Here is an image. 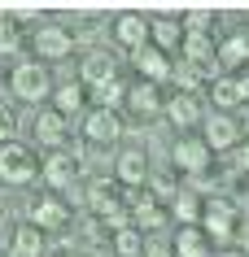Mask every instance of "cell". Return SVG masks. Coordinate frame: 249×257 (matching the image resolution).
<instances>
[{"label": "cell", "instance_id": "d590c367", "mask_svg": "<svg viewBox=\"0 0 249 257\" xmlns=\"http://www.w3.org/2000/svg\"><path fill=\"white\" fill-rule=\"evenodd\" d=\"M0 257H5V253H0Z\"/></svg>", "mask_w": 249, "mask_h": 257}, {"label": "cell", "instance_id": "d6986e66", "mask_svg": "<svg viewBox=\"0 0 249 257\" xmlns=\"http://www.w3.org/2000/svg\"><path fill=\"white\" fill-rule=\"evenodd\" d=\"M114 70H118V61H114L110 53H92L88 61H83V83H92V87H101V83L118 79Z\"/></svg>", "mask_w": 249, "mask_h": 257}, {"label": "cell", "instance_id": "4fadbf2b", "mask_svg": "<svg viewBox=\"0 0 249 257\" xmlns=\"http://www.w3.org/2000/svg\"><path fill=\"white\" fill-rule=\"evenodd\" d=\"M66 205L57 201L53 192H48V196H40V201L31 205V222H35V227L40 231H57V227H66Z\"/></svg>", "mask_w": 249, "mask_h": 257}, {"label": "cell", "instance_id": "3957f363", "mask_svg": "<svg viewBox=\"0 0 249 257\" xmlns=\"http://www.w3.org/2000/svg\"><path fill=\"white\" fill-rule=\"evenodd\" d=\"M48 70L40 66V61H27V66L14 70V96H22V100H44L48 96Z\"/></svg>", "mask_w": 249, "mask_h": 257}, {"label": "cell", "instance_id": "83f0119b", "mask_svg": "<svg viewBox=\"0 0 249 257\" xmlns=\"http://www.w3.org/2000/svg\"><path fill=\"white\" fill-rule=\"evenodd\" d=\"M214 105H240V87H236L232 74L214 79Z\"/></svg>", "mask_w": 249, "mask_h": 257}, {"label": "cell", "instance_id": "836d02e7", "mask_svg": "<svg viewBox=\"0 0 249 257\" xmlns=\"http://www.w3.org/2000/svg\"><path fill=\"white\" fill-rule=\"evenodd\" d=\"M236 166H240V170H249V144H245L240 153H236Z\"/></svg>", "mask_w": 249, "mask_h": 257}, {"label": "cell", "instance_id": "cb8c5ba5", "mask_svg": "<svg viewBox=\"0 0 249 257\" xmlns=\"http://www.w3.org/2000/svg\"><path fill=\"white\" fill-rule=\"evenodd\" d=\"M162 222H166V214L153 205V196H140V201H136V227L140 231H157Z\"/></svg>", "mask_w": 249, "mask_h": 257}, {"label": "cell", "instance_id": "e575fe53", "mask_svg": "<svg viewBox=\"0 0 249 257\" xmlns=\"http://www.w3.org/2000/svg\"><path fill=\"white\" fill-rule=\"evenodd\" d=\"M74 257H79V253H74Z\"/></svg>", "mask_w": 249, "mask_h": 257}, {"label": "cell", "instance_id": "5bb4252c", "mask_svg": "<svg viewBox=\"0 0 249 257\" xmlns=\"http://www.w3.org/2000/svg\"><path fill=\"white\" fill-rule=\"evenodd\" d=\"M166 118L175 122V126H193V122H201L206 113H201V100H197L193 92H175L166 100Z\"/></svg>", "mask_w": 249, "mask_h": 257}, {"label": "cell", "instance_id": "1f68e13d", "mask_svg": "<svg viewBox=\"0 0 249 257\" xmlns=\"http://www.w3.org/2000/svg\"><path fill=\"white\" fill-rule=\"evenodd\" d=\"M14 131H18V118H14V109L0 100V140H14Z\"/></svg>", "mask_w": 249, "mask_h": 257}, {"label": "cell", "instance_id": "484cf974", "mask_svg": "<svg viewBox=\"0 0 249 257\" xmlns=\"http://www.w3.org/2000/svg\"><path fill=\"white\" fill-rule=\"evenodd\" d=\"M123 100H127L123 79H110V83H101V87H97V105H101V109H118Z\"/></svg>", "mask_w": 249, "mask_h": 257}, {"label": "cell", "instance_id": "5b68a950", "mask_svg": "<svg viewBox=\"0 0 249 257\" xmlns=\"http://www.w3.org/2000/svg\"><path fill=\"white\" fill-rule=\"evenodd\" d=\"M236 140H240V126L227 113H206V149L210 153H227Z\"/></svg>", "mask_w": 249, "mask_h": 257}, {"label": "cell", "instance_id": "d6a6232c", "mask_svg": "<svg viewBox=\"0 0 249 257\" xmlns=\"http://www.w3.org/2000/svg\"><path fill=\"white\" fill-rule=\"evenodd\" d=\"M236 87H240V100H249V74H240V79H236Z\"/></svg>", "mask_w": 249, "mask_h": 257}, {"label": "cell", "instance_id": "6da1fadb", "mask_svg": "<svg viewBox=\"0 0 249 257\" xmlns=\"http://www.w3.org/2000/svg\"><path fill=\"white\" fill-rule=\"evenodd\" d=\"M201 231H206L214 244H227L236 231V201H227V196H210L206 205H201Z\"/></svg>", "mask_w": 249, "mask_h": 257}, {"label": "cell", "instance_id": "4dcf8cb0", "mask_svg": "<svg viewBox=\"0 0 249 257\" xmlns=\"http://www.w3.org/2000/svg\"><path fill=\"white\" fill-rule=\"evenodd\" d=\"M5 53H18V27L14 22H0V57Z\"/></svg>", "mask_w": 249, "mask_h": 257}, {"label": "cell", "instance_id": "ac0fdd59", "mask_svg": "<svg viewBox=\"0 0 249 257\" xmlns=\"http://www.w3.org/2000/svg\"><path fill=\"white\" fill-rule=\"evenodd\" d=\"M210 253V235L201 227H180L175 235V257H206Z\"/></svg>", "mask_w": 249, "mask_h": 257}, {"label": "cell", "instance_id": "44dd1931", "mask_svg": "<svg viewBox=\"0 0 249 257\" xmlns=\"http://www.w3.org/2000/svg\"><path fill=\"white\" fill-rule=\"evenodd\" d=\"M171 214L180 218V227H197V222H201V201H197L193 192H175V201H171Z\"/></svg>", "mask_w": 249, "mask_h": 257}, {"label": "cell", "instance_id": "8992f818", "mask_svg": "<svg viewBox=\"0 0 249 257\" xmlns=\"http://www.w3.org/2000/svg\"><path fill=\"white\" fill-rule=\"evenodd\" d=\"M40 175H44V183H48L53 192H61V188L74 183V175H79V157H74V153H53V157L44 162Z\"/></svg>", "mask_w": 249, "mask_h": 257}, {"label": "cell", "instance_id": "7a4b0ae2", "mask_svg": "<svg viewBox=\"0 0 249 257\" xmlns=\"http://www.w3.org/2000/svg\"><path fill=\"white\" fill-rule=\"evenodd\" d=\"M35 175H40V170H35V157H31L22 144H0V183L27 188Z\"/></svg>", "mask_w": 249, "mask_h": 257}, {"label": "cell", "instance_id": "7402d4cb", "mask_svg": "<svg viewBox=\"0 0 249 257\" xmlns=\"http://www.w3.org/2000/svg\"><path fill=\"white\" fill-rule=\"evenodd\" d=\"M88 205H92L97 214L114 209V205H118V183H114V179H97V183L88 188Z\"/></svg>", "mask_w": 249, "mask_h": 257}, {"label": "cell", "instance_id": "30bf717a", "mask_svg": "<svg viewBox=\"0 0 249 257\" xmlns=\"http://www.w3.org/2000/svg\"><path fill=\"white\" fill-rule=\"evenodd\" d=\"M136 70L144 74V83H162L166 74H171V57L162 53V48H153V44H144V48H136Z\"/></svg>", "mask_w": 249, "mask_h": 257}, {"label": "cell", "instance_id": "52a82bcc", "mask_svg": "<svg viewBox=\"0 0 249 257\" xmlns=\"http://www.w3.org/2000/svg\"><path fill=\"white\" fill-rule=\"evenodd\" d=\"M171 162L180 166V170H188V175H206V166H210L206 140H180V144L171 149Z\"/></svg>", "mask_w": 249, "mask_h": 257}, {"label": "cell", "instance_id": "e0dca14e", "mask_svg": "<svg viewBox=\"0 0 249 257\" xmlns=\"http://www.w3.org/2000/svg\"><path fill=\"white\" fill-rule=\"evenodd\" d=\"M149 44L166 53V48L184 44V27L175 22V18H153V22H149Z\"/></svg>", "mask_w": 249, "mask_h": 257}, {"label": "cell", "instance_id": "9a60e30c", "mask_svg": "<svg viewBox=\"0 0 249 257\" xmlns=\"http://www.w3.org/2000/svg\"><path fill=\"white\" fill-rule=\"evenodd\" d=\"M127 105L136 109L140 118H153V113H162L166 109V100H162V92H157V83H144L140 79L131 92H127Z\"/></svg>", "mask_w": 249, "mask_h": 257}, {"label": "cell", "instance_id": "d4e9b609", "mask_svg": "<svg viewBox=\"0 0 249 257\" xmlns=\"http://www.w3.org/2000/svg\"><path fill=\"white\" fill-rule=\"evenodd\" d=\"M171 79L180 83V92H193V87H197L201 79H206V74H201V70H197L193 61H184V57H180V61L171 66Z\"/></svg>", "mask_w": 249, "mask_h": 257}, {"label": "cell", "instance_id": "9c48e42d", "mask_svg": "<svg viewBox=\"0 0 249 257\" xmlns=\"http://www.w3.org/2000/svg\"><path fill=\"white\" fill-rule=\"evenodd\" d=\"M83 131H88L92 144H114V140L123 136V118H118L114 109H97V113H88Z\"/></svg>", "mask_w": 249, "mask_h": 257}, {"label": "cell", "instance_id": "ba28073f", "mask_svg": "<svg viewBox=\"0 0 249 257\" xmlns=\"http://www.w3.org/2000/svg\"><path fill=\"white\" fill-rule=\"evenodd\" d=\"M114 40L123 44V48H144L149 44V22H144V14H118L114 18Z\"/></svg>", "mask_w": 249, "mask_h": 257}, {"label": "cell", "instance_id": "f546056e", "mask_svg": "<svg viewBox=\"0 0 249 257\" xmlns=\"http://www.w3.org/2000/svg\"><path fill=\"white\" fill-rule=\"evenodd\" d=\"M101 218H105V222H110L114 231H123V227H131V214H127V205H123V201L114 205V209H105V214H101Z\"/></svg>", "mask_w": 249, "mask_h": 257}, {"label": "cell", "instance_id": "2e32d148", "mask_svg": "<svg viewBox=\"0 0 249 257\" xmlns=\"http://www.w3.org/2000/svg\"><path fill=\"white\" fill-rule=\"evenodd\" d=\"M9 253H14V257H40V253H44V231L35 227V222H22V227L14 231Z\"/></svg>", "mask_w": 249, "mask_h": 257}, {"label": "cell", "instance_id": "603a6c76", "mask_svg": "<svg viewBox=\"0 0 249 257\" xmlns=\"http://www.w3.org/2000/svg\"><path fill=\"white\" fill-rule=\"evenodd\" d=\"M114 253H118V257H140V253H144V231H140V227L114 231Z\"/></svg>", "mask_w": 249, "mask_h": 257}, {"label": "cell", "instance_id": "4316f807", "mask_svg": "<svg viewBox=\"0 0 249 257\" xmlns=\"http://www.w3.org/2000/svg\"><path fill=\"white\" fill-rule=\"evenodd\" d=\"M79 105H83V87L79 83H66V87H57V113H79Z\"/></svg>", "mask_w": 249, "mask_h": 257}, {"label": "cell", "instance_id": "f1b7e54d", "mask_svg": "<svg viewBox=\"0 0 249 257\" xmlns=\"http://www.w3.org/2000/svg\"><path fill=\"white\" fill-rule=\"evenodd\" d=\"M214 27V14L210 9H193V14H184V35H206Z\"/></svg>", "mask_w": 249, "mask_h": 257}, {"label": "cell", "instance_id": "277c9868", "mask_svg": "<svg viewBox=\"0 0 249 257\" xmlns=\"http://www.w3.org/2000/svg\"><path fill=\"white\" fill-rule=\"evenodd\" d=\"M35 53L40 57H48V61H61V57H70L74 53V35H70L66 27H40L35 31Z\"/></svg>", "mask_w": 249, "mask_h": 257}, {"label": "cell", "instance_id": "8fae6325", "mask_svg": "<svg viewBox=\"0 0 249 257\" xmlns=\"http://www.w3.org/2000/svg\"><path fill=\"white\" fill-rule=\"evenodd\" d=\"M66 113H57V109H40L35 113V140H40L44 149H57L61 140H66Z\"/></svg>", "mask_w": 249, "mask_h": 257}, {"label": "cell", "instance_id": "ffe728a7", "mask_svg": "<svg viewBox=\"0 0 249 257\" xmlns=\"http://www.w3.org/2000/svg\"><path fill=\"white\" fill-rule=\"evenodd\" d=\"M249 61V35H232V40L219 44V66L223 70H236Z\"/></svg>", "mask_w": 249, "mask_h": 257}, {"label": "cell", "instance_id": "7c38bea8", "mask_svg": "<svg viewBox=\"0 0 249 257\" xmlns=\"http://www.w3.org/2000/svg\"><path fill=\"white\" fill-rule=\"evenodd\" d=\"M114 175H118V183H127V188H140V183L149 179V157H144L140 149L118 153V166H114Z\"/></svg>", "mask_w": 249, "mask_h": 257}]
</instances>
